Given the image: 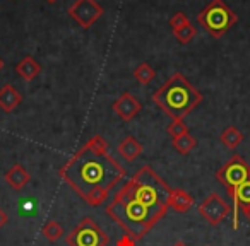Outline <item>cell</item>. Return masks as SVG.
<instances>
[{"label": "cell", "instance_id": "277c9868", "mask_svg": "<svg viewBox=\"0 0 250 246\" xmlns=\"http://www.w3.org/2000/svg\"><path fill=\"white\" fill-rule=\"evenodd\" d=\"M197 22L212 38H221L238 22V16L226 5L225 0H211L197 14Z\"/></svg>", "mask_w": 250, "mask_h": 246}, {"label": "cell", "instance_id": "3957f363", "mask_svg": "<svg viewBox=\"0 0 250 246\" xmlns=\"http://www.w3.org/2000/svg\"><path fill=\"white\" fill-rule=\"evenodd\" d=\"M202 99L204 96L201 91L195 89L180 72L168 77L167 82L153 94L154 104L171 120H184L202 103Z\"/></svg>", "mask_w": 250, "mask_h": 246}, {"label": "cell", "instance_id": "30bf717a", "mask_svg": "<svg viewBox=\"0 0 250 246\" xmlns=\"http://www.w3.org/2000/svg\"><path fill=\"white\" fill-rule=\"evenodd\" d=\"M229 198H231V215H233V219H231V227L235 229H238L240 227V219H238V215H240V207L242 205H247V204H250V178L245 181V183H242L238 188H235L233 191H229Z\"/></svg>", "mask_w": 250, "mask_h": 246}, {"label": "cell", "instance_id": "8992f818", "mask_svg": "<svg viewBox=\"0 0 250 246\" xmlns=\"http://www.w3.org/2000/svg\"><path fill=\"white\" fill-rule=\"evenodd\" d=\"M250 178V164L242 156L235 154L231 156L218 171H216V180L226 188V191H233L242 183H245Z\"/></svg>", "mask_w": 250, "mask_h": 246}, {"label": "cell", "instance_id": "9c48e42d", "mask_svg": "<svg viewBox=\"0 0 250 246\" xmlns=\"http://www.w3.org/2000/svg\"><path fill=\"white\" fill-rule=\"evenodd\" d=\"M111 110L117 113V116L120 120L132 121L139 114V111L143 110V104H141V101L132 93H124L113 101Z\"/></svg>", "mask_w": 250, "mask_h": 246}, {"label": "cell", "instance_id": "ac0fdd59", "mask_svg": "<svg viewBox=\"0 0 250 246\" xmlns=\"http://www.w3.org/2000/svg\"><path fill=\"white\" fill-rule=\"evenodd\" d=\"M134 79L137 80L139 84H143V86H147V84H151L154 80V77H156V72H154V69L149 65L147 62H143L139 63V65L134 69Z\"/></svg>", "mask_w": 250, "mask_h": 246}, {"label": "cell", "instance_id": "ffe728a7", "mask_svg": "<svg viewBox=\"0 0 250 246\" xmlns=\"http://www.w3.org/2000/svg\"><path fill=\"white\" fill-rule=\"evenodd\" d=\"M42 232L50 243H55L57 239H60L63 236V227L57 221H48L45 226H43Z\"/></svg>", "mask_w": 250, "mask_h": 246}, {"label": "cell", "instance_id": "52a82bcc", "mask_svg": "<svg viewBox=\"0 0 250 246\" xmlns=\"http://www.w3.org/2000/svg\"><path fill=\"white\" fill-rule=\"evenodd\" d=\"M69 16L81 26L83 29H89L101 16L104 14V9L98 0H76L69 7Z\"/></svg>", "mask_w": 250, "mask_h": 246}, {"label": "cell", "instance_id": "4316f807", "mask_svg": "<svg viewBox=\"0 0 250 246\" xmlns=\"http://www.w3.org/2000/svg\"><path fill=\"white\" fill-rule=\"evenodd\" d=\"M173 246H187V245H185V243H182V241H180V243H175Z\"/></svg>", "mask_w": 250, "mask_h": 246}, {"label": "cell", "instance_id": "e0dca14e", "mask_svg": "<svg viewBox=\"0 0 250 246\" xmlns=\"http://www.w3.org/2000/svg\"><path fill=\"white\" fill-rule=\"evenodd\" d=\"M171 144H173V149L177 151L180 156H188V154L194 151V147L197 146V140L188 132V133H185V135H180V137H177V139H173Z\"/></svg>", "mask_w": 250, "mask_h": 246}, {"label": "cell", "instance_id": "5b68a950", "mask_svg": "<svg viewBox=\"0 0 250 246\" xmlns=\"http://www.w3.org/2000/svg\"><path fill=\"white\" fill-rule=\"evenodd\" d=\"M108 234L91 217H84L65 236L67 246H108Z\"/></svg>", "mask_w": 250, "mask_h": 246}, {"label": "cell", "instance_id": "44dd1931", "mask_svg": "<svg viewBox=\"0 0 250 246\" xmlns=\"http://www.w3.org/2000/svg\"><path fill=\"white\" fill-rule=\"evenodd\" d=\"M167 132L171 139H177V137L188 133V127H187V123H184V120H173L170 125H168Z\"/></svg>", "mask_w": 250, "mask_h": 246}, {"label": "cell", "instance_id": "8fae6325", "mask_svg": "<svg viewBox=\"0 0 250 246\" xmlns=\"http://www.w3.org/2000/svg\"><path fill=\"white\" fill-rule=\"evenodd\" d=\"M22 103V94L12 84H5L0 87V110L5 113H12Z\"/></svg>", "mask_w": 250, "mask_h": 246}, {"label": "cell", "instance_id": "cb8c5ba5", "mask_svg": "<svg viewBox=\"0 0 250 246\" xmlns=\"http://www.w3.org/2000/svg\"><path fill=\"white\" fill-rule=\"evenodd\" d=\"M240 214H242L243 217H245L247 221L250 222V204H247V205H242V207H240Z\"/></svg>", "mask_w": 250, "mask_h": 246}, {"label": "cell", "instance_id": "7c38bea8", "mask_svg": "<svg viewBox=\"0 0 250 246\" xmlns=\"http://www.w3.org/2000/svg\"><path fill=\"white\" fill-rule=\"evenodd\" d=\"M168 207H171L178 214H185L194 207V198L182 188H171L168 197Z\"/></svg>", "mask_w": 250, "mask_h": 246}, {"label": "cell", "instance_id": "5bb4252c", "mask_svg": "<svg viewBox=\"0 0 250 246\" xmlns=\"http://www.w3.org/2000/svg\"><path fill=\"white\" fill-rule=\"evenodd\" d=\"M143 144L139 142V140L136 139V137L132 135H127L124 140H122L120 144H118L117 147V152L120 154L122 157H124L125 161H129V163H132V161H136L137 157L143 154Z\"/></svg>", "mask_w": 250, "mask_h": 246}, {"label": "cell", "instance_id": "603a6c76", "mask_svg": "<svg viewBox=\"0 0 250 246\" xmlns=\"http://www.w3.org/2000/svg\"><path fill=\"white\" fill-rule=\"evenodd\" d=\"M136 243H137V241H134L132 238H129V236L125 234L124 238H122L120 241L117 243V246H136Z\"/></svg>", "mask_w": 250, "mask_h": 246}, {"label": "cell", "instance_id": "7a4b0ae2", "mask_svg": "<svg viewBox=\"0 0 250 246\" xmlns=\"http://www.w3.org/2000/svg\"><path fill=\"white\" fill-rule=\"evenodd\" d=\"M59 176L89 207H98L125 178V168L110 154L106 140L94 135L59 168Z\"/></svg>", "mask_w": 250, "mask_h": 246}, {"label": "cell", "instance_id": "9a60e30c", "mask_svg": "<svg viewBox=\"0 0 250 246\" xmlns=\"http://www.w3.org/2000/svg\"><path fill=\"white\" fill-rule=\"evenodd\" d=\"M16 72H18L24 80L31 82V80H35L36 77L40 76V72H42V65H40V63L36 62L31 55H28V57H24L18 65H16Z\"/></svg>", "mask_w": 250, "mask_h": 246}, {"label": "cell", "instance_id": "d6986e66", "mask_svg": "<svg viewBox=\"0 0 250 246\" xmlns=\"http://www.w3.org/2000/svg\"><path fill=\"white\" fill-rule=\"evenodd\" d=\"M195 35H197V31H195L192 22H188V24L182 26V28H178V29H173L175 39H177L180 45H188V43L195 38Z\"/></svg>", "mask_w": 250, "mask_h": 246}, {"label": "cell", "instance_id": "83f0119b", "mask_svg": "<svg viewBox=\"0 0 250 246\" xmlns=\"http://www.w3.org/2000/svg\"><path fill=\"white\" fill-rule=\"evenodd\" d=\"M46 2H50V4H53V2H57V0H46Z\"/></svg>", "mask_w": 250, "mask_h": 246}, {"label": "cell", "instance_id": "d4e9b609", "mask_svg": "<svg viewBox=\"0 0 250 246\" xmlns=\"http://www.w3.org/2000/svg\"><path fill=\"white\" fill-rule=\"evenodd\" d=\"M7 222H9V215H7V212L2 210V208H0V229L4 227V226L7 224Z\"/></svg>", "mask_w": 250, "mask_h": 246}, {"label": "cell", "instance_id": "ba28073f", "mask_svg": "<svg viewBox=\"0 0 250 246\" xmlns=\"http://www.w3.org/2000/svg\"><path fill=\"white\" fill-rule=\"evenodd\" d=\"M199 214L208 224L218 226L231 214V205L225 200L219 193H211L201 202Z\"/></svg>", "mask_w": 250, "mask_h": 246}, {"label": "cell", "instance_id": "4fadbf2b", "mask_svg": "<svg viewBox=\"0 0 250 246\" xmlns=\"http://www.w3.org/2000/svg\"><path fill=\"white\" fill-rule=\"evenodd\" d=\"M4 178H5V181H7L9 187L19 191L29 183V180H31V174H29V171L26 170L22 164H14V166H12L11 170L5 173Z\"/></svg>", "mask_w": 250, "mask_h": 246}, {"label": "cell", "instance_id": "7402d4cb", "mask_svg": "<svg viewBox=\"0 0 250 246\" xmlns=\"http://www.w3.org/2000/svg\"><path fill=\"white\" fill-rule=\"evenodd\" d=\"M188 16L185 14V12H175L173 16H171V19H170V28L171 29H178V28H182V26H185V24H188Z\"/></svg>", "mask_w": 250, "mask_h": 246}, {"label": "cell", "instance_id": "484cf974", "mask_svg": "<svg viewBox=\"0 0 250 246\" xmlns=\"http://www.w3.org/2000/svg\"><path fill=\"white\" fill-rule=\"evenodd\" d=\"M4 65H5L4 60H2V57H0V72H2V69H4Z\"/></svg>", "mask_w": 250, "mask_h": 246}, {"label": "cell", "instance_id": "6da1fadb", "mask_svg": "<svg viewBox=\"0 0 250 246\" xmlns=\"http://www.w3.org/2000/svg\"><path fill=\"white\" fill-rule=\"evenodd\" d=\"M171 188L151 166H143L115 193L106 215L111 217L129 238L143 239L168 212Z\"/></svg>", "mask_w": 250, "mask_h": 246}, {"label": "cell", "instance_id": "2e32d148", "mask_svg": "<svg viewBox=\"0 0 250 246\" xmlns=\"http://www.w3.org/2000/svg\"><path fill=\"white\" fill-rule=\"evenodd\" d=\"M219 140H221L223 146L228 147L229 151H235L236 147H238L240 144L243 142V133L240 132L236 127L229 125V127H226V129L221 132V135H219Z\"/></svg>", "mask_w": 250, "mask_h": 246}]
</instances>
